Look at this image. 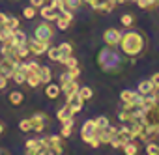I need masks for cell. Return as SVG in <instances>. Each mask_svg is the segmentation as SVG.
Wrapping results in <instances>:
<instances>
[{
    "label": "cell",
    "instance_id": "cell-1",
    "mask_svg": "<svg viewBox=\"0 0 159 155\" xmlns=\"http://www.w3.org/2000/svg\"><path fill=\"white\" fill-rule=\"evenodd\" d=\"M118 45H122V52H124L125 56H129V58H137V56L144 51V47H146V39H144V36H142L140 32H137V30H129V32L122 34V39H120Z\"/></svg>",
    "mask_w": 159,
    "mask_h": 155
},
{
    "label": "cell",
    "instance_id": "cell-2",
    "mask_svg": "<svg viewBox=\"0 0 159 155\" xmlns=\"http://www.w3.org/2000/svg\"><path fill=\"white\" fill-rule=\"evenodd\" d=\"M98 64H99V67H101L105 73H120V71H122V60H120V56L112 51V47H109V45L99 52Z\"/></svg>",
    "mask_w": 159,
    "mask_h": 155
},
{
    "label": "cell",
    "instance_id": "cell-3",
    "mask_svg": "<svg viewBox=\"0 0 159 155\" xmlns=\"http://www.w3.org/2000/svg\"><path fill=\"white\" fill-rule=\"evenodd\" d=\"M52 36H54V32H52V28H51V26L47 24V21L36 26V34H34V38H36V39H39V41H47V43H51V39H52Z\"/></svg>",
    "mask_w": 159,
    "mask_h": 155
},
{
    "label": "cell",
    "instance_id": "cell-4",
    "mask_svg": "<svg viewBox=\"0 0 159 155\" xmlns=\"http://www.w3.org/2000/svg\"><path fill=\"white\" fill-rule=\"evenodd\" d=\"M45 142H47V151H49V153H52V155H60V153H64V144H62V138H60L58 135L47 136Z\"/></svg>",
    "mask_w": 159,
    "mask_h": 155
},
{
    "label": "cell",
    "instance_id": "cell-5",
    "mask_svg": "<svg viewBox=\"0 0 159 155\" xmlns=\"http://www.w3.org/2000/svg\"><path fill=\"white\" fill-rule=\"evenodd\" d=\"M26 45H28V49H30V52L32 54H36V56H41V54H45L47 52V49L51 47L47 41H39V39H26Z\"/></svg>",
    "mask_w": 159,
    "mask_h": 155
},
{
    "label": "cell",
    "instance_id": "cell-6",
    "mask_svg": "<svg viewBox=\"0 0 159 155\" xmlns=\"http://www.w3.org/2000/svg\"><path fill=\"white\" fill-rule=\"evenodd\" d=\"M120 39H122V32L116 30V28H109V30L103 32V41H105L109 47H116V45L120 43Z\"/></svg>",
    "mask_w": 159,
    "mask_h": 155
},
{
    "label": "cell",
    "instance_id": "cell-7",
    "mask_svg": "<svg viewBox=\"0 0 159 155\" xmlns=\"http://www.w3.org/2000/svg\"><path fill=\"white\" fill-rule=\"evenodd\" d=\"M32 131H36V133H41L43 129H45V125H47V122H49V116L45 114V112H36L32 118Z\"/></svg>",
    "mask_w": 159,
    "mask_h": 155
},
{
    "label": "cell",
    "instance_id": "cell-8",
    "mask_svg": "<svg viewBox=\"0 0 159 155\" xmlns=\"http://www.w3.org/2000/svg\"><path fill=\"white\" fill-rule=\"evenodd\" d=\"M0 54H2V58L10 60V62H13V64H19V62H21V58H19V54H17V49H15L13 45L2 43V47H0Z\"/></svg>",
    "mask_w": 159,
    "mask_h": 155
},
{
    "label": "cell",
    "instance_id": "cell-9",
    "mask_svg": "<svg viewBox=\"0 0 159 155\" xmlns=\"http://www.w3.org/2000/svg\"><path fill=\"white\" fill-rule=\"evenodd\" d=\"M67 105L73 108V112L77 114V112H81L83 110V105H84V99L79 95V92H75V94H71V95H67Z\"/></svg>",
    "mask_w": 159,
    "mask_h": 155
},
{
    "label": "cell",
    "instance_id": "cell-10",
    "mask_svg": "<svg viewBox=\"0 0 159 155\" xmlns=\"http://www.w3.org/2000/svg\"><path fill=\"white\" fill-rule=\"evenodd\" d=\"M90 6H92L96 11L109 13V11H112V8H114L116 4H112L111 0H92V2H90Z\"/></svg>",
    "mask_w": 159,
    "mask_h": 155
},
{
    "label": "cell",
    "instance_id": "cell-11",
    "mask_svg": "<svg viewBox=\"0 0 159 155\" xmlns=\"http://www.w3.org/2000/svg\"><path fill=\"white\" fill-rule=\"evenodd\" d=\"M15 69H17V64L10 62V60H6V58L0 60V75H2V77L10 79V77L13 75V71H15Z\"/></svg>",
    "mask_w": 159,
    "mask_h": 155
},
{
    "label": "cell",
    "instance_id": "cell-12",
    "mask_svg": "<svg viewBox=\"0 0 159 155\" xmlns=\"http://www.w3.org/2000/svg\"><path fill=\"white\" fill-rule=\"evenodd\" d=\"M73 116H75V112H73V108H71L67 103H66V105H64V107H62V108L56 112V118H58V122H60V123H62V122H67V120H71Z\"/></svg>",
    "mask_w": 159,
    "mask_h": 155
},
{
    "label": "cell",
    "instance_id": "cell-13",
    "mask_svg": "<svg viewBox=\"0 0 159 155\" xmlns=\"http://www.w3.org/2000/svg\"><path fill=\"white\" fill-rule=\"evenodd\" d=\"M58 15H60L58 10H54V8H51V6H41V17H43L47 23H49V21H56Z\"/></svg>",
    "mask_w": 159,
    "mask_h": 155
},
{
    "label": "cell",
    "instance_id": "cell-14",
    "mask_svg": "<svg viewBox=\"0 0 159 155\" xmlns=\"http://www.w3.org/2000/svg\"><path fill=\"white\" fill-rule=\"evenodd\" d=\"M139 97H140V94H139V92H133V90H124V92H120L122 103H137Z\"/></svg>",
    "mask_w": 159,
    "mask_h": 155
},
{
    "label": "cell",
    "instance_id": "cell-15",
    "mask_svg": "<svg viewBox=\"0 0 159 155\" xmlns=\"http://www.w3.org/2000/svg\"><path fill=\"white\" fill-rule=\"evenodd\" d=\"M98 133V125L94 120H86L81 127V136H88V135H96Z\"/></svg>",
    "mask_w": 159,
    "mask_h": 155
},
{
    "label": "cell",
    "instance_id": "cell-16",
    "mask_svg": "<svg viewBox=\"0 0 159 155\" xmlns=\"http://www.w3.org/2000/svg\"><path fill=\"white\" fill-rule=\"evenodd\" d=\"M60 88H62V94L67 97V95H71V94L79 92V82H77V79H73V81L66 82V84H64V86H60Z\"/></svg>",
    "mask_w": 159,
    "mask_h": 155
},
{
    "label": "cell",
    "instance_id": "cell-17",
    "mask_svg": "<svg viewBox=\"0 0 159 155\" xmlns=\"http://www.w3.org/2000/svg\"><path fill=\"white\" fill-rule=\"evenodd\" d=\"M62 94V88H60V84H47V88H45V95L49 97V99H56L58 95Z\"/></svg>",
    "mask_w": 159,
    "mask_h": 155
},
{
    "label": "cell",
    "instance_id": "cell-18",
    "mask_svg": "<svg viewBox=\"0 0 159 155\" xmlns=\"http://www.w3.org/2000/svg\"><path fill=\"white\" fill-rule=\"evenodd\" d=\"M38 75H39V81L45 82V84H49L51 79H52V71H51V67H47V65H41L39 71H38Z\"/></svg>",
    "mask_w": 159,
    "mask_h": 155
},
{
    "label": "cell",
    "instance_id": "cell-19",
    "mask_svg": "<svg viewBox=\"0 0 159 155\" xmlns=\"http://www.w3.org/2000/svg\"><path fill=\"white\" fill-rule=\"evenodd\" d=\"M58 49H60V64H62L67 56L73 54V47H71V43H60Z\"/></svg>",
    "mask_w": 159,
    "mask_h": 155
},
{
    "label": "cell",
    "instance_id": "cell-20",
    "mask_svg": "<svg viewBox=\"0 0 159 155\" xmlns=\"http://www.w3.org/2000/svg\"><path fill=\"white\" fill-rule=\"evenodd\" d=\"M26 39H28V38H26V34H25V32H21L19 28H17V30H13V43H15V47H17V45H25V43H26Z\"/></svg>",
    "mask_w": 159,
    "mask_h": 155
},
{
    "label": "cell",
    "instance_id": "cell-21",
    "mask_svg": "<svg viewBox=\"0 0 159 155\" xmlns=\"http://www.w3.org/2000/svg\"><path fill=\"white\" fill-rule=\"evenodd\" d=\"M140 95H144V94H150V92H153V84H152V81L148 79V81H142L140 84H139V90H137Z\"/></svg>",
    "mask_w": 159,
    "mask_h": 155
},
{
    "label": "cell",
    "instance_id": "cell-22",
    "mask_svg": "<svg viewBox=\"0 0 159 155\" xmlns=\"http://www.w3.org/2000/svg\"><path fill=\"white\" fill-rule=\"evenodd\" d=\"M71 131H73V118H71V120H67V122H62L60 136H62V138H66V136H69V135H71Z\"/></svg>",
    "mask_w": 159,
    "mask_h": 155
},
{
    "label": "cell",
    "instance_id": "cell-23",
    "mask_svg": "<svg viewBox=\"0 0 159 155\" xmlns=\"http://www.w3.org/2000/svg\"><path fill=\"white\" fill-rule=\"evenodd\" d=\"M122 149H124V153H125V155H137L139 146H137L133 140H129V142H125V144L122 146Z\"/></svg>",
    "mask_w": 159,
    "mask_h": 155
},
{
    "label": "cell",
    "instance_id": "cell-24",
    "mask_svg": "<svg viewBox=\"0 0 159 155\" xmlns=\"http://www.w3.org/2000/svg\"><path fill=\"white\" fill-rule=\"evenodd\" d=\"M26 84H28L30 88H36V86H39V84H41V81H39V75H38V73H28V75H26Z\"/></svg>",
    "mask_w": 159,
    "mask_h": 155
},
{
    "label": "cell",
    "instance_id": "cell-25",
    "mask_svg": "<svg viewBox=\"0 0 159 155\" xmlns=\"http://www.w3.org/2000/svg\"><path fill=\"white\" fill-rule=\"evenodd\" d=\"M69 24H71V19H67L66 15H58V19H56V26L60 28V30H67L69 28Z\"/></svg>",
    "mask_w": 159,
    "mask_h": 155
},
{
    "label": "cell",
    "instance_id": "cell-26",
    "mask_svg": "<svg viewBox=\"0 0 159 155\" xmlns=\"http://www.w3.org/2000/svg\"><path fill=\"white\" fill-rule=\"evenodd\" d=\"M4 26L10 28V30H17V28H19V19H17V17H11V15H6Z\"/></svg>",
    "mask_w": 159,
    "mask_h": 155
},
{
    "label": "cell",
    "instance_id": "cell-27",
    "mask_svg": "<svg viewBox=\"0 0 159 155\" xmlns=\"http://www.w3.org/2000/svg\"><path fill=\"white\" fill-rule=\"evenodd\" d=\"M47 56L51 62H60V49L58 47H49L47 49Z\"/></svg>",
    "mask_w": 159,
    "mask_h": 155
},
{
    "label": "cell",
    "instance_id": "cell-28",
    "mask_svg": "<svg viewBox=\"0 0 159 155\" xmlns=\"http://www.w3.org/2000/svg\"><path fill=\"white\" fill-rule=\"evenodd\" d=\"M11 79L17 82V84H23V82H26V73H23L19 67L13 71V75H11Z\"/></svg>",
    "mask_w": 159,
    "mask_h": 155
},
{
    "label": "cell",
    "instance_id": "cell-29",
    "mask_svg": "<svg viewBox=\"0 0 159 155\" xmlns=\"http://www.w3.org/2000/svg\"><path fill=\"white\" fill-rule=\"evenodd\" d=\"M64 4H66V8H67V10L75 11V10H79V8H81L83 0H64Z\"/></svg>",
    "mask_w": 159,
    "mask_h": 155
},
{
    "label": "cell",
    "instance_id": "cell-30",
    "mask_svg": "<svg viewBox=\"0 0 159 155\" xmlns=\"http://www.w3.org/2000/svg\"><path fill=\"white\" fill-rule=\"evenodd\" d=\"M10 103L15 105V107L21 105V103H23V94H21V92H11V94H10Z\"/></svg>",
    "mask_w": 159,
    "mask_h": 155
},
{
    "label": "cell",
    "instance_id": "cell-31",
    "mask_svg": "<svg viewBox=\"0 0 159 155\" xmlns=\"http://www.w3.org/2000/svg\"><path fill=\"white\" fill-rule=\"evenodd\" d=\"M92 88H88V86H83V88H79V95H81L84 101H88V99H92Z\"/></svg>",
    "mask_w": 159,
    "mask_h": 155
},
{
    "label": "cell",
    "instance_id": "cell-32",
    "mask_svg": "<svg viewBox=\"0 0 159 155\" xmlns=\"http://www.w3.org/2000/svg\"><path fill=\"white\" fill-rule=\"evenodd\" d=\"M122 26H125V28H131L133 26V23H135V19H133V15L131 13H125V15H122Z\"/></svg>",
    "mask_w": 159,
    "mask_h": 155
},
{
    "label": "cell",
    "instance_id": "cell-33",
    "mask_svg": "<svg viewBox=\"0 0 159 155\" xmlns=\"http://www.w3.org/2000/svg\"><path fill=\"white\" fill-rule=\"evenodd\" d=\"M15 49H17V54H19V58H21V60H23V58H26V56L30 54V49H28V45H26V43H25V45H17Z\"/></svg>",
    "mask_w": 159,
    "mask_h": 155
},
{
    "label": "cell",
    "instance_id": "cell-34",
    "mask_svg": "<svg viewBox=\"0 0 159 155\" xmlns=\"http://www.w3.org/2000/svg\"><path fill=\"white\" fill-rule=\"evenodd\" d=\"M94 122H96L98 129H105V127H109V118H107V116H99V118H96Z\"/></svg>",
    "mask_w": 159,
    "mask_h": 155
},
{
    "label": "cell",
    "instance_id": "cell-35",
    "mask_svg": "<svg viewBox=\"0 0 159 155\" xmlns=\"http://www.w3.org/2000/svg\"><path fill=\"white\" fill-rule=\"evenodd\" d=\"M19 129L23 131V133H28V131H32V120L28 118V120H21V123H19Z\"/></svg>",
    "mask_w": 159,
    "mask_h": 155
},
{
    "label": "cell",
    "instance_id": "cell-36",
    "mask_svg": "<svg viewBox=\"0 0 159 155\" xmlns=\"http://www.w3.org/2000/svg\"><path fill=\"white\" fill-rule=\"evenodd\" d=\"M146 153L148 155H159V146L153 144V142H148L146 144Z\"/></svg>",
    "mask_w": 159,
    "mask_h": 155
},
{
    "label": "cell",
    "instance_id": "cell-37",
    "mask_svg": "<svg viewBox=\"0 0 159 155\" xmlns=\"http://www.w3.org/2000/svg\"><path fill=\"white\" fill-rule=\"evenodd\" d=\"M62 64H64V65H66L67 69H71V67H77V65H79V64H77V58H75L73 54H71V56H67V58H66V60H64Z\"/></svg>",
    "mask_w": 159,
    "mask_h": 155
},
{
    "label": "cell",
    "instance_id": "cell-38",
    "mask_svg": "<svg viewBox=\"0 0 159 155\" xmlns=\"http://www.w3.org/2000/svg\"><path fill=\"white\" fill-rule=\"evenodd\" d=\"M11 32H13V30H10V28H6V26H2V28H0V43H2V41H6V39L11 36Z\"/></svg>",
    "mask_w": 159,
    "mask_h": 155
},
{
    "label": "cell",
    "instance_id": "cell-39",
    "mask_svg": "<svg viewBox=\"0 0 159 155\" xmlns=\"http://www.w3.org/2000/svg\"><path fill=\"white\" fill-rule=\"evenodd\" d=\"M23 15H25L26 19H34V17H36V8H34V6L25 8V10H23Z\"/></svg>",
    "mask_w": 159,
    "mask_h": 155
},
{
    "label": "cell",
    "instance_id": "cell-40",
    "mask_svg": "<svg viewBox=\"0 0 159 155\" xmlns=\"http://www.w3.org/2000/svg\"><path fill=\"white\" fill-rule=\"evenodd\" d=\"M137 6L142 10H150V8H153V2L152 0H137Z\"/></svg>",
    "mask_w": 159,
    "mask_h": 155
},
{
    "label": "cell",
    "instance_id": "cell-41",
    "mask_svg": "<svg viewBox=\"0 0 159 155\" xmlns=\"http://www.w3.org/2000/svg\"><path fill=\"white\" fill-rule=\"evenodd\" d=\"M51 8H54V10H58V11H62L64 8H66V4H64V0H51V4H49Z\"/></svg>",
    "mask_w": 159,
    "mask_h": 155
},
{
    "label": "cell",
    "instance_id": "cell-42",
    "mask_svg": "<svg viewBox=\"0 0 159 155\" xmlns=\"http://www.w3.org/2000/svg\"><path fill=\"white\" fill-rule=\"evenodd\" d=\"M69 81H73V77L69 75V71H66V73H62L60 75V86H64L66 82H69Z\"/></svg>",
    "mask_w": 159,
    "mask_h": 155
},
{
    "label": "cell",
    "instance_id": "cell-43",
    "mask_svg": "<svg viewBox=\"0 0 159 155\" xmlns=\"http://www.w3.org/2000/svg\"><path fill=\"white\" fill-rule=\"evenodd\" d=\"M26 67H28V73H38L41 65H39L38 62H28V64H26Z\"/></svg>",
    "mask_w": 159,
    "mask_h": 155
},
{
    "label": "cell",
    "instance_id": "cell-44",
    "mask_svg": "<svg viewBox=\"0 0 159 155\" xmlns=\"http://www.w3.org/2000/svg\"><path fill=\"white\" fill-rule=\"evenodd\" d=\"M150 81H152V84H153V90H159V73H153Z\"/></svg>",
    "mask_w": 159,
    "mask_h": 155
},
{
    "label": "cell",
    "instance_id": "cell-45",
    "mask_svg": "<svg viewBox=\"0 0 159 155\" xmlns=\"http://www.w3.org/2000/svg\"><path fill=\"white\" fill-rule=\"evenodd\" d=\"M45 2H47V0H30V6H34V8H41V6H45Z\"/></svg>",
    "mask_w": 159,
    "mask_h": 155
},
{
    "label": "cell",
    "instance_id": "cell-46",
    "mask_svg": "<svg viewBox=\"0 0 159 155\" xmlns=\"http://www.w3.org/2000/svg\"><path fill=\"white\" fill-rule=\"evenodd\" d=\"M6 84H8V79L0 75V90H2V88H6Z\"/></svg>",
    "mask_w": 159,
    "mask_h": 155
},
{
    "label": "cell",
    "instance_id": "cell-47",
    "mask_svg": "<svg viewBox=\"0 0 159 155\" xmlns=\"http://www.w3.org/2000/svg\"><path fill=\"white\" fill-rule=\"evenodd\" d=\"M4 23H6V15H4V13H0V28L4 26Z\"/></svg>",
    "mask_w": 159,
    "mask_h": 155
},
{
    "label": "cell",
    "instance_id": "cell-48",
    "mask_svg": "<svg viewBox=\"0 0 159 155\" xmlns=\"http://www.w3.org/2000/svg\"><path fill=\"white\" fill-rule=\"evenodd\" d=\"M2 133H4V125H2V123H0V135H2Z\"/></svg>",
    "mask_w": 159,
    "mask_h": 155
},
{
    "label": "cell",
    "instance_id": "cell-49",
    "mask_svg": "<svg viewBox=\"0 0 159 155\" xmlns=\"http://www.w3.org/2000/svg\"><path fill=\"white\" fill-rule=\"evenodd\" d=\"M152 2H153V6H155V4H157V2H159V0H152Z\"/></svg>",
    "mask_w": 159,
    "mask_h": 155
},
{
    "label": "cell",
    "instance_id": "cell-50",
    "mask_svg": "<svg viewBox=\"0 0 159 155\" xmlns=\"http://www.w3.org/2000/svg\"><path fill=\"white\" fill-rule=\"evenodd\" d=\"M83 2H88V4H90V2H92V0H83Z\"/></svg>",
    "mask_w": 159,
    "mask_h": 155
},
{
    "label": "cell",
    "instance_id": "cell-51",
    "mask_svg": "<svg viewBox=\"0 0 159 155\" xmlns=\"http://www.w3.org/2000/svg\"><path fill=\"white\" fill-rule=\"evenodd\" d=\"M127 2H137V0H127Z\"/></svg>",
    "mask_w": 159,
    "mask_h": 155
},
{
    "label": "cell",
    "instance_id": "cell-52",
    "mask_svg": "<svg viewBox=\"0 0 159 155\" xmlns=\"http://www.w3.org/2000/svg\"><path fill=\"white\" fill-rule=\"evenodd\" d=\"M157 4H159V2H157Z\"/></svg>",
    "mask_w": 159,
    "mask_h": 155
}]
</instances>
